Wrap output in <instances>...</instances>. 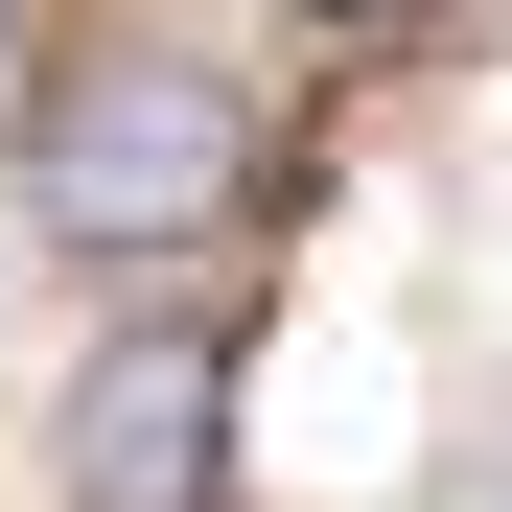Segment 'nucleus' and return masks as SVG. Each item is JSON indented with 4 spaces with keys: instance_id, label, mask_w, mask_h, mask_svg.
I'll return each mask as SVG.
<instances>
[{
    "instance_id": "nucleus-1",
    "label": "nucleus",
    "mask_w": 512,
    "mask_h": 512,
    "mask_svg": "<svg viewBox=\"0 0 512 512\" xmlns=\"http://www.w3.org/2000/svg\"><path fill=\"white\" fill-rule=\"evenodd\" d=\"M24 187H47V233H94V256H187L256 187V117H233V70H187V47H94V70H47Z\"/></svg>"
},
{
    "instance_id": "nucleus-2",
    "label": "nucleus",
    "mask_w": 512,
    "mask_h": 512,
    "mask_svg": "<svg viewBox=\"0 0 512 512\" xmlns=\"http://www.w3.org/2000/svg\"><path fill=\"white\" fill-rule=\"evenodd\" d=\"M233 489V350L210 326H117L70 373V512H210Z\"/></svg>"
}]
</instances>
